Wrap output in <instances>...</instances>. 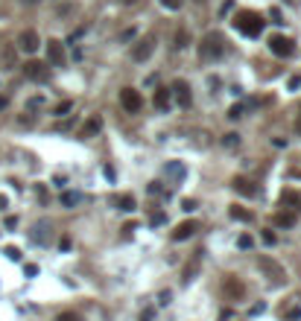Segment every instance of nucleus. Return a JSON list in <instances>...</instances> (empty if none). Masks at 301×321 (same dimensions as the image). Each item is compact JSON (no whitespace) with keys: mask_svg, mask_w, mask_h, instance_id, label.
<instances>
[{"mask_svg":"<svg viewBox=\"0 0 301 321\" xmlns=\"http://www.w3.org/2000/svg\"><path fill=\"white\" fill-rule=\"evenodd\" d=\"M79 201H82L79 193H62V204H65V207H76Z\"/></svg>","mask_w":301,"mask_h":321,"instance_id":"obj_20","label":"nucleus"},{"mask_svg":"<svg viewBox=\"0 0 301 321\" xmlns=\"http://www.w3.org/2000/svg\"><path fill=\"white\" fill-rule=\"evenodd\" d=\"M234 27L243 35H249V38H258L260 32H263V18L258 15V12H252V9H240L234 15Z\"/></svg>","mask_w":301,"mask_h":321,"instance_id":"obj_1","label":"nucleus"},{"mask_svg":"<svg viewBox=\"0 0 301 321\" xmlns=\"http://www.w3.org/2000/svg\"><path fill=\"white\" fill-rule=\"evenodd\" d=\"M114 204H117V210H134V196L120 193V196H114Z\"/></svg>","mask_w":301,"mask_h":321,"instance_id":"obj_16","label":"nucleus"},{"mask_svg":"<svg viewBox=\"0 0 301 321\" xmlns=\"http://www.w3.org/2000/svg\"><path fill=\"white\" fill-rule=\"evenodd\" d=\"M38 44H41V38H38V32L35 30H24L21 32V38H18V47H21L24 53H35Z\"/></svg>","mask_w":301,"mask_h":321,"instance_id":"obj_9","label":"nucleus"},{"mask_svg":"<svg viewBox=\"0 0 301 321\" xmlns=\"http://www.w3.org/2000/svg\"><path fill=\"white\" fill-rule=\"evenodd\" d=\"M231 184H234V190L240 193V196H258V187H255L249 178H243V175H237Z\"/></svg>","mask_w":301,"mask_h":321,"instance_id":"obj_13","label":"nucleus"},{"mask_svg":"<svg viewBox=\"0 0 301 321\" xmlns=\"http://www.w3.org/2000/svg\"><path fill=\"white\" fill-rule=\"evenodd\" d=\"M222 53H225V38H222V32H208L199 44V56L208 59V62H214V59H219Z\"/></svg>","mask_w":301,"mask_h":321,"instance_id":"obj_2","label":"nucleus"},{"mask_svg":"<svg viewBox=\"0 0 301 321\" xmlns=\"http://www.w3.org/2000/svg\"><path fill=\"white\" fill-rule=\"evenodd\" d=\"M237 248H243V251H246V248H252V237H249V234H243V237L237 240Z\"/></svg>","mask_w":301,"mask_h":321,"instance_id":"obj_28","label":"nucleus"},{"mask_svg":"<svg viewBox=\"0 0 301 321\" xmlns=\"http://www.w3.org/2000/svg\"><path fill=\"white\" fill-rule=\"evenodd\" d=\"M287 3H293V0H287Z\"/></svg>","mask_w":301,"mask_h":321,"instance_id":"obj_40","label":"nucleus"},{"mask_svg":"<svg viewBox=\"0 0 301 321\" xmlns=\"http://www.w3.org/2000/svg\"><path fill=\"white\" fill-rule=\"evenodd\" d=\"M196 228H199V222H196V219H187V222H181L175 231H172V240H175V242H181V240H190V237L196 234Z\"/></svg>","mask_w":301,"mask_h":321,"instance_id":"obj_10","label":"nucleus"},{"mask_svg":"<svg viewBox=\"0 0 301 321\" xmlns=\"http://www.w3.org/2000/svg\"><path fill=\"white\" fill-rule=\"evenodd\" d=\"M47 64H56V67H62L65 64V47H62V41H47Z\"/></svg>","mask_w":301,"mask_h":321,"instance_id":"obj_8","label":"nucleus"},{"mask_svg":"<svg viewBox=\"0 0 301 321\" xmlns=\"http://www.w3.org/2000/svg\"><path fill=\"white\" fill-rule=\"evenodd\" d=\"M199 260H202V251H196V254H193V260L187 263V269H184V283H190V281L196 278V269H199Z\"/></svg>","mask_w":301,"mask_h":321,"instance_id":"obj_17","label":"nucleus"},{"mask_svg":"<svg viewBox=\"0 0 301 321\" xmlns=\"http://www.w3.org/2000/svg\"><path fill=\"white\" fill-rule=\"evenodd\" d=\"M231 9H234V0H225V3H222V15H225V12H231Z\"/></svg>","mask_w":301,"mask_h":321,"instance_id":"obj_33","label":"nucleus"},{"mask_svg":"<svg viewBox=\"0 0 301 321\" xmlns=\"http://www.w3.org/2000/svg\"><path fill=\"white\" fill-rule=\"evenodd\" d=\"M152 50H155V35H143V38H137V44L132 47V59L134 62H146L152 56Z\"/></svg>","mask_w":301,"mask_h":321,"instance_id":"obj_4","label":"nucleus"},{"mask_svg":"<svg viewBox=\"0 0 301 321\" xmlns=\"http://www.w3.org/2000/svg\"><path fill=\"white\" fill-rule=\"evenodd\" d=\"M56 321H82V319H79L76 313H62V316H59Z\"/></svg>","mask_w":301,"mask_h":321,"instance_id":"obj_30","label":"nucleus"},{"mask_svg":"<svg viewBox=\"0 0 301 321\" xmlns=\"http://www.w3.org/2000/svg\"><path fill=\"white\" fill-rule=\"evenodd\" d=\"M70 108H73V102H59L53 114H56V117H62V114H67V111H70Z\"/></svg>","mask_w":301,"mask_h":321,"instance_id":"obj_26","label":"nucleus"},{"mask_svg":"<svg viewBox=\"0 0 301 321\" xmlns=\"http://www.w3.org/2000/svg\"><path fill=\"white\" fill-rule=\"evenodd\" d=\"M21 3H27V6H33V3H41V0H21Z\"/></svg>","mask_w":301,"mask_h":321,"instance_id":"obj_38","label":"nucleus"},{"mask_svg":"<svg viewBox=\"0 0 301 321\" xmlns=\"http://www.w3.org/2000/svg\"><path fill=\"white\" fill-rule=\"evenodd\" d=\"M170 91L167 88H158V91H155V96H152V102H155V108H158V111H167L170 108Z\"/></svg>","mask_w":301,"mask_h":321,"instance_id":"obj_14","label":"nucleus"},{"mask_svg":"<svg viewBox=\"0 0 301 321\" xmlns=\"http://www.w3.org/2000/svg\"><path fill=\"white\" fill-rule=\"evenodd\" d=\"M222 289H225V292H228L234 301H240V298H243V283H240V278H234V275H225Z\"/></svg>","mask_w":301,"mask_h":321,"instance_id":"obj_11","label":"nucleus"},{"mask_svg":"<svg viewBox=\"0 0 301 321\" xmlns=\"http://www.w3.org/2000/svg\"><path fill=\"white\" fill-rule=\"evenodd\" d=\"M187 44H190V32H187V30H178V32H175V47H178V50H184Z\"/></svg>","mask_w":301,"mask_h":321,"instance_id":"obj_22","label":"nucleus"},{"mask_svg":"<svg viewBox=\"0 0 301 321\" xmlns=\"http://www.w3.org/2000/svg\"><path fill=\"white\" fill-rule=\"evenodd\" d=\"M272 21H275V24H284V18H281V12H278V9H272Z\"/></svg>","mask_w":301,"mask_h":321,"instance_id":"obj_34","label":"nucleus"},{"mask_svg":"<svg viewBox=\"0 0 301 321\" xmlns=\"http://www.w3.org/2000/svg\"><path fill=\"white\" fill-rule=\"evenodd\" d=\"M161 6H167V9H181L184 0H161Z\"/></svg>","mask_w":301,"mask_h":321,"instance_id":"obj_29","label":"nucleus"},{"mask_svg":"<svg viewBox=\"0 0 301 321\" xmlns=\"http://www.w3.org/2000/svg\"><path fill=\"white\" fill-rule=\"evenodd\" d=\"M47 228H50V222L35 225V234H33V240H35V242H47Z\"/></svg>","mask_w":301,"mask_h":321,"instance_id":"obj_21","label":"nucleus"},{"mask_svg":"<svg viewBox=\"0 0 301 321\" xmlns=\"http://www.w3.org/2000/svg\"><path fill=\"white\" fill-rule=\"evenodd\" d=\"M120 102H123V108H126L129 114H137L140 105H143V99H140V94H137L134 88H123V91H120Z\"/></svg>","mask_w":301,"mask_h":321,"instance_id":"obj_7","label":"nucleus"},{"mask_svg":"<svg viewBox=\"0 0 301 321\" xmlns=\"http://www.w3.org/2000/svg\"><path fill=\"white\" fill-rule=\"evenodd\" d=\"M269 50H272L275 56H281V59H290V56L296 53V44H293L290 38H284V35H272V38H269Z\"/></svg>","mask_w":301,"mask_h":321,"instance_id":"obj_5","label":"nucleus"},{"mask_svg":"<svg viewBox=\"0 0 301 321\" xmlns=\"http://www.w3.org/2000/svg\"><path fill=\"white\" fill-rule=\"evenodd\" d=\"M296 128L301 131V108H299V120H296Z\"/></svg>","mask_w":301,"mask_h":321,"instance_id":"obj_37","label":"nucleus"},{"mask_svg":"<svg viewBox=\"0 0 301 321\" xmlns=\"http://www.w3.org/2000/svg\"><path fill=\"white\" fill-rule=\"evenodd\" d=\"M0 108H6V99H3V96H0Z\"/></svg>","mask_w":301,"mask_h":321,"instance_id":"obj_39","label":"nucleus"},{"mask_svg":"<svg viewBox=\"0 0 301 321\" xmlns=\"http://www.w3.org/2000/svg\"><path fill=\"white\" fill-rule=\"evenodd\" d=\"M272 222L278 225V228H290V225H296V216H293V213H284V210H281V213H275V219H272Z\"/></svg>","mask_w":301,"mask_h":321,"instance_id":"obj_18","label":"nucleus"},{"mask_svg":"<svg viewBox=\"0 0 301 321\" xmlns=\"http://www.w3.org/2000/svg\"><path fill=\"white\" fill-rule=\"evenodd\" d=\"M260 269H263V272H269V281H275V283H284V281H287V278H284V269H281L278 263H269L266 257L260 260Z\"/></svg>","mask_w":301,"mask_h":321,"instance_id":"obj_12","label":"nucleus"},{"mask_svg":"<svg viewBox=\"0 0 301 321\" xmlns=\"http://www.w3.org/2000/svg\"><path fill=\"white\" fill-rule=\"evenodd\" d=\"M100 128H102V120L94 114V117L82 126V137H94V134H100Z\"/></svg>","mask_w":301,"mask_h":321,"instance_id":"obj_15","label":"nucleus"},{"mask_svg":"<svg viewBox=\"0 0 301 321\" xmlns=\"http://www.w3.org/2000/svg\"><path fill=\"white\" fill-rule=\"evenodd\" d=\"M281 201L290 204V210H299V207H301V196H296V193H290V190L281 196Z\"/></svg>","mask_w":301,"mask_h":321,"instance_id":"obj_19","label":"nucleus"},{"mask_svg":"<svg viewBox=\"0 0 301 321\" xmlns=\"http://www.w3.org/2000/svg\"><path fill=\"white\" fill-rule=\"evenodd\" d=\"M6 257H9V260H21V251H18V248H6Z\"/></svg>","mask_w":301,"mask_h":321,"instance_id":"obj_32","label":"nucleus"},{"mask_svg":"<svg viewBox=\"0 0 301 321\" xmlns=\"http://www.w3.org/2000/svg\"><path fill=\"white\" fill-rule=\"evenodd\" d=\"M243 111H246V105H243V102H237L234 108L228 111V117H231V120H240V117H243Z\"/></svg>","mask_w":301,"mask_h":321,"instance_id":"obj_25","label":"nucleus"},{"mask_svg":"<svg viewBox=\"0 0 301 321\" xmlns=\"http://www.w3.org/2000/svg\"><path fill=\"white\" fill-rule=\"evenodd\" d=\"M140 321H152V310H146V313L140 316Z\"/></svg>","mask_w":301,"mask_h":321,"instance_id":"obj_36","label":"nucleus"},{"mask_svg":"<svg viewBox=\"0 0 301 321\" xmlns=\"http://www.w3.org/2000/svg\"><path fill=\"white\" fill-rule=\"evenodd\" d=\"M260 240H263L266 245H275V242H278V237H275V231H263V234H260Z\"/></svg>","mask_w":301,"mask_h":321,"instance_id":"obj_27","label":"nucleus"},{"mask_svg":"<svg viewBox=\"0 0 301 321\" xmlns=\"http://www.w3.org/2000/svg\"><path fill=\"white\" fill-rule=\"evenodd\" d=\"M24 73H27V79H33V82H50V79H53V70H50L47 62H27L24 64Z\"/></svg>","mask_w":301,"mask_h":321,"instance_id":"obj_3","label":"nucleus"},{"mask_svg":"<svg viewBox=\"0 0 301 321\" xmlns=\"http://www.w3.org/2000/svg\"><path fill=\"white\" fill-rule=\"evenodd\" d=\"M170 94L175 96V102H178L181 108H187V105L193 102V96H190V85H187L184 79H175V82H172V88H170Z\"/></svg>","mask_w":301,"mask_h":321,"instance_id":"obj_6","label":"nucleus"},{"mask_svg":"<svg viewBox=\"0 0 301 321\" xmlns=\"http://www.w3.org/2000/svg\"><path fill=\"white\" fill-rule=\"evenodd\" d=\"M231 216H234L237 222H249V219H252V210H246V207H231Z\"/></svg>","mask_w":301,"mask_h":321,"instance_id":"obj_23","label":"nucleus"},{"mask_svg":"<svg viewBox=\"0 0 301 321\" xmlns=\"http://www.w3.org/2000/svg\"><path fill=\"white\" fill-rule=\"evenodd\" d=\"M222 146L237 149V146H240V134H234V131H231V134H225V137H222Z\"/></svg>","mask_w":301,"mask_h":321,"instance_id":"obj_24","label":"nucleus"},{"mask_svg":"<svg viewBox=\"0 0 301 321\" xmlns=\"http://www.w3.org/2000/svg\"><path fill=\"white\" fill-rule=\"evenodd\" d=\"M164 222H167V216H164L161 210H158V213H152V225H164Z\"/></svg>","mask_w":301,"mask_h":321,"instance_id":"obj_31","label":"nucleus"},{"mask_svg":"<svg viewBox=\"0 0 301 321\" xmlns=\"http://www.w3.org/2000/svg\"><path fill=\"white\" fill-rule=\"evenodd\" d=\"M18 225V216H6V228H15Z\"/></svg>","mask_w":301,"mask_h":321,"instance_id":"obj_35","label":"nucleus"}]
</instances>
